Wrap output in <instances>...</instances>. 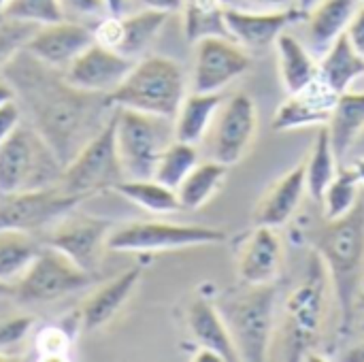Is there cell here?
<instances>
[{
	"instance_id": "obj_1",
	"label": "cell",
	"mask_w": 364,
	"mask_h": 362,
	"mask_svg": "<svg viewBox=\"0 0 364 362\" xmlns=\"http://www.w3.org/2000/svg\"><path fill=\"white\" fill-rule=\"evenodd\" d=\"M15 98L30 115V124L66 166L77 151L105 128L115 109L107 94H94L68 83L64 70L51 68L26 49L2 68Z\"/></svg>"
},
{
	"instance_id": "obj_2",
	"label": "cell",
	"mask_w": 364,
	"mask_h": 362,
	"mask_svg": "<svg viewBox=\"0 0 364 362\" xmlns=\"http://www.w3.org/2000/svg\"><path fill=\"white\" fill-rule=\"evenodd\" d=\"M188 81L181 64L166 55H143L134 60L126 79L109 94L113 107L175 119Z\"/></svg>"
},
{
	"instance_id": "obj_3",
	"label": "cell",
	"mask_w": 364,
	"mask_h": 362,
	"mask_svg": "<svg viewBox=\"0 0 364 362\" xmlns=\"http://www.w3.org/2000/svg\"><path fill=\"white\" fill-rule=\"evenodd\" d=\"M318 254L328 267L335 297L341 309L343 329L352 324L356 294L360 286L364 262V205L358 203L348 215L328 222L320 241Z\"/></svg>"
},
{
	"instance_id": "obj_4",
	"label": "cell",
	"mask_w": 364,
	"mask_h": 362,
	"mask_svg": "<svg viewBox=\"0 0 364 362\" xmlns=\"http://www.w3.org/2000/svg\"><path fill=\"white\" fill-rule=\"evenodd\" d=\"M62 173V160L30 122H21L0 143V194L58 186Z\"/></svg>"
},
{
	"instance_id": "obj_5",
	"label": "cell",
	"mask_w": 364,
	"mask_h": 362,
	"mask_svg": "<svg viewBox=\"0 0 364 362\" xmlns=\"http://www.w3.org/2000/svg\"><path fill=\"white\" fill-rule=\"evenodd\" d=\"M275 284L247 286L245 292L218 303L239 352V361L260 362L267 358L275 329Z\"/></svg>"
},
{
	"instance_id": "obj_6",
	"label": "cell",
	"mask_w": 364,
	"mask_h": 362,
	"mask_svg": "<svg viewBox=\"0 0 364 362\" xmlns=\"http://www.w3.org/2000/svg\"><path fill=\"white\" fill-rule=\"evenodd\" d=\"M173 139V119L117 107L115 145L126 179H151L160 154Z\"/></svg>"
},
{
	"instance_id": "obj_7",
	"label": "cell",
	"mask_w": 364,
	"mask_h": 362,
	"mask_svg": "<svg viewBox=\"0 0 364 362\" xmlns=\"http://www.w3.org/2000/svg\"><path fill=\"white\" fill-rule=\"evenodd\" d=\"M124 179L126 175L115 145V113H113V117L105 124V128L96 132L64 166L58 186L68 194L87 198L98 192H107V190L113 192V188Z\"/></svg>"
},
{
	"instance_id": "obj_8",
	"label": "cell",
	"mask_w": 364,
	"mask_h": 362,
	"mask_svg": "<svg viewBox=\"0 0 364 362\" xmlns=\"http://www.w3.org/2000/svg\"><path fill=\"white\" fill-rule=\"evenodd\" d=\"M226 241V233L207 226H186L168 222H132L111 230L107 247L124 254L171 252Z\"/></svg>"
},
{
	"instance_id": "obj_9",
	"label": "cell",
	"mask_w": 364,
	"mask_h": 362,
	"mask_svg": "<svg viewBox=\"0 0 364 362\" xmlns=\"http://www.w3.org/2000/svg\"><path fill=\"white\" fill-rule=\"evenodd\" d=\"M92 273L77 267L62 252L43 245L38 256L15 282L13 297L23 303H53L90 286Z\"/></svg>"
},
{
	"instance_id": "obj_10",
	"label": "cell",
	"mask_w": 364,
	"mask_h": 362,
	"mask_svg": "<svg viewBox=\"0 0 364 362\" xmlns=\"http://www.w3.org/2000/svg\"><path fill=\"white\" fill-rule=\"evenodd\" d=\"M85 198L64 192L60 186L0 194V230L43 233L73 213Z\"/></svg>"
},
{
	"instance_id": "obj_11",
	"label": "cell",
	"mask_w": 364,
	"mask_h": 362,
	"mask_svg": "<svg viewBox=\"0 0 364 362\" xmlns=\"http://www.w3.org/2000/svg\"><path fill=\"white\" fill-rule=\"evenodd\" d=\"M256 105L250 94L239 92L230 96V100H224L203 139L209 147V156L228 166L237 164L256 137Z\"/></svg>"
},
{
	"instance_id": "obj_12",
	"label": "cell",
	"mask_w": 364,
	"mask_h": 362,
	"mask_svg": "<svg viewBox=\"0 0 364 362\" xmlns=\"http://www.w3.org/2000/svg\"><path fill=\"white\" fill-rule=\"evenodd\" d=\"M252 66L245 49L230 36H205L194 47V92H222Z\"/></svg>"
},
{
	"instance_id": "obj_13",
	"label": "cell",
	"mask_w": 364,
	"mask_h": 362,
	"mask_svg": "<svg viewBox=\"0 0 364 362\" xmlns=\"http://www.w3.org/2000/svg\"><path fill=\"white\" fill-rule=\"evenodd\" d=\"M73 213H68L53 228H49L47 233L49 237L45 239V245L62 252L83 271L94 273L102 260L105 250H109L107 241L113 226L109 220H100L94 215H73Z\"/></svg>"
},
{
	"instance_id": "obj_14",
	"label": "cell",
	"mask_w": 364,
	"mask_h": 362,
	"mask_svg": "<svg viewBox=\"0 0 364 362\" xmlns=\"http://www.w3.org/2000/svg\"><path fill=\"white\" fill-rule=\"evenodd\" d=\"M94 43V30L77 19H60L53 23L38 26L23 49L38 62L66 70L73 60Z\"/></svg>"
},
{
	"instance_id": "obj_15",
	"label": "cell",
	"mask_w": 364,
	"mask_h": 362,
	"mask_svg": "<svg viewBox=\"0 0 364 362\" xmlns=\"http://www.w3.org/2000/svg\"><path fill=\"white\" fill-rule=\"evenodd\" d=\"M132 64L134 60L94 41L73 60L64 75L68 83H73L79 90L109 96L126 79Z\"/></svg>"
},
{
	"instance_id": "obj_16",
	"label": "cell",
	"mask_w": 364,
	"mask_h": 362,
	"mask_svg": "<svg viewBox=\"0 0 364 362\" xmlns=\"http://www.w3.org/2000/svg\"><path fill=\"white\" fill-rule=\"evenodd\" d=\"M296 17H305V15L299 9L275 11V13H247V11L224 9L228 36L237 41L241 47L254 51H264L267 47L275 45L279 34L286 30V26Z\"/></svg>"
},
{
	"instance_id": "obj_17",
	"label": "cell",
	"mask_w": 364,
	"mask_h": 362,
	"mask_svg": "<svg viewBox=\"0 0 364 362\" xmlns=\"http://www.w3.org/2000/svg\"><path fill=\"white\" fill-rule=\"evenodd\" d=\"M282 271V241L271 226H256L239 254V280L245 286L273 284Z\"/></svg>"
},
{
	"instance_id": "obj_18",
	"label": "cell",
	"mask_w": 364,
	"mask_h": 362,
	"mask_svg": "<svg viewBox=\"0 0 364 362\" xmlns=\"http://www.w3.org/2000/svg\"><path fill=\"white\" fill-rule=\"evenodd\" d=\"M337 94L331 92L320 79H316L305 90L290 94V98L277 107L273 115V130H294L314 124H328L331 111Z\"/></svg>"
},
{
	"instance_id": "obj_19",
	"label": "cell",
	"mask_w": 364,
	"mask_h": 362,
	"mask_svg": "<svg viewBox=\"0 0 364 362\" xmlns=\"http://www.w3.org/2000/svg\"><path fill=\"white\" fill-rule=\"evenodd\" d=\"M141 282V267H132L126 273L113 277L111 282H107L102 288L94 290L81 312H79V324L83 331H98L102 326H107L126 305V301L132 297L134 288Z\"/></svg>"
},
{
	"instance_id": "obj_20",
	"label": "cell",
	"mask_w": 364,
	"mask_h": 362,
	"mask_svg": "<svg viewBox=\"0 0 364 362\" xmlns=\"http://www.w3.org/2000/svg\"><path fill=\"white\" fill-rule=\"evenodd\" d=\"M307 190V175H305V162L294 166L288 175H284L260 201L254 224L256 226H271L282 228L290 222L294 211L301 205V198Z\"/></svg>"
},
{
	"instance_id": "obj_21",
	"label": "cell",
	"mask_w": 364,
	"mask_h": 362,
	"mask_svg": "<svg viewBox=\"0 0 364 362\" xmlns=\"http://www.w3.org/2000/svg\"><path fill=\"white\" fill-rule=\"evenodd\" d=\"M188 329L192 339L207 350H213L224 362L239 361V352L232 344L230 331L218 309V305L194 299L188 307Z\"/></svg>"
},
{
	"instance_id": "obj_22",
	"label": "cell",
	"mask_w": 364,
	"mask_h": 362,
	"mask_svg": "<svg viewBox=\"0 0 364 362\" xmlns=\"http://www.w3.org/2000/svg\"><path fill=\"white\" fill-rule=\"evenodd\" d=\"M363 0H320L307 17L309 43L318 53H324L350 26Z\"/></svg>"
},
{
	"instance_id": "obj_23",
	"label": "cell",
	"mask_w": 364,
	"mask_h": 362,
	"mask_svg": "<svg viewBox=\"0 0 364 362\" xmlns=\"http://www.w3.org/2000/svg\"><path fill=\"white\" fill-rule=\"evenodd\" d=\"M326 130L331 137L333 151L341 164L364 130V92L348 90L335 98Z\"/></svg>"
},
{
	"instance_id": "obj_24",
	"label": "cell",
	"mask_w": 364,
	"mask_h": 362,
	"mask_svg": "<svg viewBox=\"0 0 364 362\" xmlns=\"http://www.w3.org/2000/svg\"><path fill=\"white\" fill-rule=\"evenodd\" d=\"M224 102L222 92H190L186 94L173 126H175V139L186 143H200L207 137L209 126L213 124V117L218 115L220 107Z\"/></svg>"
},
{
	"instance_id": "obj_25",
	"label": "cell",
	"mask_w": 364,
	"mask_h": 362,
	"mask_svg": "<svg viewBox=\"0 0 364 362\" xmlns=\"http://www.w3.org/2000/svg\"><path fill=\"white\" fill-rule=\"evenodd\" d=\"M364 75V58L354 49L343 32L322 55L318 64V79L337 96L348 92L350 85Z\"/></svg>"
},
{
	"instance_id": "obj_26",
	"label": "cell",
	"mask_w": 364,
	"mask_h": 362,
	"mask_svg": "<svg viewBox=\"0 0 364 362\" xmlns=\"http://www.w3.org/2000/svg\"><path fill=\"white\" fill-rule=\"evenodd\" d=\"M168 15L171 13L156 9H143L130 15H119V41L115 45V51L130 60L143 58V53L162 32L164 23L168 21Z\"/></svg>"
},
{
	"instance_id": "obj_27",
	"label": "cell",
	"mask_w": 364,
	"mask_h": 362,
	"mask_svg": "<svg viewBox=\"0 0 364 362\" xmlns=\"http://www.w3.org/2000/svg\"><path fill=\"white\" fill-rule=\"evenodd\" d=\"M275 47L282 83L288 94H296L318 79V64L299 38H294L288 32H282Z\"/></svg>"
},
{
	"instance_id": "obj_28",
	"label": "cell",
	"mask_w": 364,
	"mask_h": 362,
	"mask_svg": "<svg viewBox=\"0 0 364 362\" xmlns=\"http://www.w3.org/2000/svg\"><path fill=\"white\" fill-rule=\"evenodd\" d=\"M322 282L320 280H309L303 284L299 292L292 294L290 305H288V320H290V341L296 348H301L311 335H316L318 322H320V312H322Z\"/></svg>"
},
{
	"instance_id": "obj_29",
	"label": "cell",
	"mask_w": 364,
	"mask_h": 362,
	"mask_svg": "<svg viewBox=\"0 0 364 362\" xmlns=\"http://www.w3.org/2000/svg\"><path fill=\"white\" fill-rule=\"evenodd\" d=\"M226 175H228V164H222L213 158L198 162L192 169V173L183 179V183L177 188V198L181 203V209L205 207L222 188Z\"/></svg>"
},
{
	"instance_id": "obj_30",
	"label": "cell",
	"mask_w": 364,
	"mask_h": 362,
	"mask_svg": "<svg viewBox=\"0 0 364 362\" xmlns=\"http://www.w3.org/2000/svg\"><path fill=\"white\" fill-rule=\"evenodd\" d=\"M45 243L30 233L0 230V282L15 286Z\"/></svg>"
},
{
	"instance_id": "obj_31",
	"label": "cell",
	"mask_w": 364,
	"mask_h": 362,
	"mask_svg": "<svg viewBox=\"0 0 364 362\" xmlns=\"http://www.w3.org/2000/svg\"><path fill=\"white\" fill-rule=\"evenodd\" d=\"M113 192L149 213L166 215V213H175L181 209L177 192L162 186L154 177L151 179H124L113 188Z\"/></svg>"
},
{
	"instance_id": "obj_32",
	"label": "cell",
	"mask_w": 364,
	"mask_h": 362,
	"mask_svg": "<svg viewBox=\"0 0 364 362\" xmlns=\"http://www.w3.org/2000/svg\"><path fill=\"white\" fill-rule=\"evenodd\" d=\"M339 173V160L333 151L328 130L322 128L318 132V139L311 147V154L305 162V175H307V192L311 194L314 201L322 203V196L331 181Z\"/></svg>"
},
{
	"instance_id": "obj_33",
	"label": "cell",
	"mask_w": 364,
	"mask_h": 362,
	"mask_svg": "<svg viewBox=\"0 0 364 362\" xmlns=\"http://www.w3.org/2000/svg\"><path fill=\"white\" fill-rule=\"evenodd\" d=\"M198 164V149L194 143H186L179 139H173L164 151L158 158L154 179L162 186L177 192V188L183 183V179L192 173V169Z\"/></svg>"
},
{
	"instance_id": "obj_34",
	"label": "cell",
	"mask_w": 364,
	"mask_h": 362,
	"mask_svg": "<svg viewBox=\"0 0 364 362\" xmlns=\"http://www.w3.org/2000/svg\"><path fill=\"white\" fill-rule=\"evenodd\" d=\"M358 186H360V177L354 171V166L339 169L337 177L331 181V186L322 196L324 215L328 222L348 215L358 205Z\"/></svg>"
},
{
	"instance_id": "obj_35",
	"label": "cell",
	"mask_w": 364,
	"mask_h": 362,
	"mask_svg": "<svg viewBox=\"0 0 364 362\" xmlns=\"http://www.w3.org/2000/svg\"><path fill=\"white\" fill-rule=\"evenodd\" d=\"M0 19H15L43 26L64 19V11L60 0H9Z\"/></svg>"
},
{
	"instance_id": "obj_36",
	"label": "cell",
	"mask_w": 364,
	"mask_h": 362,
	"mask_svg": "<svg viewBox=\"0 0 364 362\" xmlns=\"http://www.w3.org/2000/svg\"><path fill=\"white\" fill-rule=\"evenodd\" d=\"M73 348V335L66 326H43L34 335V350L41 361H66Z\"/></svg>"
},
{
	"instance_id": "obj_37",
	"label": "cell",
	"mask_w": 364,
	"mask_h": 362,
	"mask_svg": "<svg viewBox=\"0 0 364 362\" xmlns=\"http://www.w3.org/2000/svg\"><path fill=\"white\" fill-rule=\"evenodd\" d=\"M36 30L34 23L15 21V19H0V70L4 64L23 49L32 32Z\"/></svg>"
},
{
	"instance_id": "obj_38",
	"label": "cell",
	"mask_w": 364,
	"mask_h": 362,
	"mask_svg": "<svg viewBox=\"0 0 364 362\" xmlns=\"http://www.w3.org/2000/svg\"><path fill=\"white\" fill-rule=\"evenodd\" d=\"M32 326H34V318L30 316H17V318L4 320L0 324V354L21 344L32 331Z\"/></svg>"
},
{
	"instance_id": "obj_39",
	"label": "cell",
	"mask_w": 364,
	"mask_h": 362,
	"mask_svg": "<svg viewBox=\"0 0 364 362\" xmlns=\"http://www.w3.org/2000/svg\"><path fill=\"white\" fill-rule=\"evenodd\" d=\"M224 9L247 11V13H275L296 9V0H220Z\"/></svg>"
},
{
	"instance_id": "obj_40",
	"label": "cell",
	"mask_w": 364,
	"mask_h": 362,
	"mask_svg": "<svg viewBox=\"0 0 364 362\" xmlns=\"http://www.w3.org/2000/svg\"><path fill=\"white\" fill-rule=\"evenodd\" d=\"M66 19H83V17H102L107 15L105 0H60Z\"/></svg>"
},
{
	"instance_id": "obj_41",
	"label": "cell",
	"mask_w": 364,
	"mask_h": 362,
	"mask_svg": "<svg viewBox=\"0 0 364 362\" xmlns=\"http://www.w3.org/2000/svg\"><path fill=\"white\" fill-rule=\"evenodd\" d=\"M21 115H23V111H21L17 98L0 105V143L6 141L13 134V130L21 124Z\"/></svg>"
},
{
	"instance_id": "obj_42",
	"label": "cell",
	"mask_w": 364,
	"mask_h": 362,
	"mask_svg": "<svg viewBox=\"0 0 364 362\" xmlns=\"http://www.w3.org/2000/svg\"><path fill=\"white\" fill-rule=\"evenodd\" d=\"M346 34H348L350 43L354 45V49L364 58V4H360L358 11L354 13Z\"/></svg>"
},
{
	"instance_id": "obj_43",
	"label": "cell",
	"mask_w": 364,
	"mask_h": 362,
	"mask_svg": "<svg viewBox=\"0 0 364 362\" xmlns=\"http://www.w3.org/2000/svg\"><path fill=\"white\" fill-rule=\"evenodd\" d=\"M145 9H156L164 13H177L186 6V0H141Z\"/></svg>"
},
{
	"instance_id": "obj_44",
	"label": "cell",
	"mask_w": 364,
	"mask_h": 362,
	"mask_svg": "<svg viewBox=\"0 0 364 362\" xmlns=\"http://www.w3.org/2000/svg\"><path fill=\"white\" fill-rule=\"evenodd\" d=\"M6 100H15V90L11 87L6 79H0V105Z\"/></svg>"
},
{
	"instance_id": "obj_45",
	"label": "cell",
	"mask_w": 364,
	"mask_h": 362,
	"mask_svg": "<svg viewBox=\"0 0 364 362\" xmlns=\"http://www.w3.org/2000/svg\"><path fill=\"white\" fill-rule=\"evenodd\" d=\"M105 4H107V13H111V15H124L126 0H105Z\"/></svg>"
},
{
	"instance_id": "obj_46",
	"label": "cell",
	"mask_w": 364,
	"mask_h": 362,
	"mask_svg": "<svg viewBox=\"0 0 364 362\" xmlns=\"http://www.w3.org/2000/svg\"><path fill=\"white\" fill-rule=\"evenodd\" d=\"M343 361H348V362H364V344H360V346H356V348H352L350 352H346Z\"/></svg>"
},
{
	"instance_id": "obj_47",
	"label": "cell",
	"mask_w": 364,
	"mask_h": 362,
	"mask_svg": "<svg viewBox=\"0 0 364 362\" xmlns=\"http://www.w3.org/2000/svg\"><path fill=\"white\" fill-rule=\"evenodd\" d=\"M196 361H207V362H224L213 350H207V348H200L198 356H194Z\"/></svg>"
},
{
	"instance_id": "obj_48",
	"label": "cell",
	"mask_w": 364,
	"mask_h": 362,
	"mask_svg": "<svg viewBox=\"0 0 364 362\" xmlns=\"http://www.w3.org/2000/svg\"><path fill=\"white\" fill-rule=\"evenodd\" d=\"M318 2H320V0H296V9H299L303 15H307V13H309Z\"/></svg>"
},
{
	"instance_id": "obj_49",
	"label": "cell",
	"mask_w": 364,
	"mask_h": 362,
	"mask_svg": "<svg viewBox=\"0 0 364 362\" xmlns=\"http://www.w3.org/2000/svg\"><path fill=\"white\" fill-rule=\"evenodd\" d=\"M352 166H354V171L358 173V177H360V183H363V181H364V158L356 160V162H354Z\"/></svg>"
},
{
	"instance_id": "obj_50",
	"label": "cell",
	"mask_w": 364,
	"mask_h": 362,
	"mask_svg": "<svg viewBox=\"0 0 364 362\" xmlns=\"http://www.w3.org/2000/svg\"><path fill=\"white\" fill-rule=\"evenodd\" d=\"M0 297H13V286L0 282Z\"/></svg>"
},
{
	"instance_id": "obj_51",
	"label": "cell",
	"mask_w": 364,
	"mask_h": 362,
	"mask_svg": "<svg viewBox=\"0 0 364 362\" xmlns=\"http://www.w3.org/2000/svg\"><path fill=\"white\" fill-rule=\"evenodd\" d=\"M6 4H9V0H0V17H2V13L6 9Z\"/></svg>"
},
{
	"instance_id": "obj_52",
	"label": "cell",
	"mask_w": 364,
	"mask_h": 362,
	"mask_svg": "<svg viewBox=\"0 0 364 362\" xmlns=\"http://www.w3.org/2000/svg\"><path fill=\"white\" fill-rule=\"evenodd\" d=\"M363 307H364V297H363Z\"/></svg>"
},
{
	"instance_id": "obj_53",
	"label": "cell",
	"mask_w": 364,
	"mask_h": 362,
	"mask_svg": "<svg viewBox=\"0 0 364 362\" xmlns=\"http://www.w3.org/2000/svg\"><path fill=\"white\" fill-rule=\"evenodd\" d=\"M363 4H364V0H363Z\"/></svg>"
}]
</instances>
